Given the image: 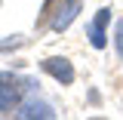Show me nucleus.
Wrapping results in <instances>:
<instances>
[{
	"instance_id": "423d86ee",
	"label": "nucleus",
	"mask_w": 123,
	"mask_h": 120,
	"mask_svg": "<svg viewBox=\"0 0 123 120\" xmlns=\"http://www.w3.org/2000/svg\"><path fill=\"white\" fill-rule=\"evenodd\" d=\"M65 3H77V6H80V3H83V0H65Z\"/></svg>"
},
{
	"instance_id": "7ed1b4c3",
	"label": "nucleus",
	"mask_w": 123,
	"mask_h": 120,
	"mask_svg": "<svg viewBox=\"0 0 123 120\" xmlns=\"http://www.w3.org/2000/svg\"><path fill=\"white\" fill-rule=\"evenodd\" d=\"M43 71L52 74L55 80H62V83H71L74 80V68H71L68 59H43Z\"/></svg>"
},
{
	"instance_id": "39448f33",
	"label": "nucleus",
	"mask_w": 123,
	"mask_h": 120,
	"mask_svg": "<svg viewBox=\"0 0 123 120\" xmlns=\"http://www.w3.org/2000/svg\"><path fill=\"white\" fill-rule=\"evenodd\" d=\"M114 46H117V56L123 62V19L117 22V31H114Z\"/></svg>"
},
{
	"instance_id": "20e7f679",
	"label": "nucleus",
	"mask_w": 123,
	"mask_h": 120,
	"mask_svg": "<svg viewBox=\"0 0 123 120\" xmlns=\"http://www.w3.org/2000/svg\"><path fill=\"white\" fill-rule=\"evenodd\" d=\"M15 117H55V111L46 105V102H28V105H22V111L15 114Z\"/></svg>"
},
{
	"instance_id": "f257e3e1",
	"label": "nucleus",
	"mask_w": 123,
	"mask_h": 120,
	"mask_svg": "<svg viewBox=\"0 0 123 120\" xmlns=\"http://www.w3.org/2000/svg\"><path fill=\"white\" fill-rule=\"evenodd\" d=\"M22 80L12 74H6V71H0V111H12L18 105V99H22Z\"/></svg>"
},
{
	"instance_id": "f03ea898",
	"label": "nucleus",
	"mask_w": 123,
	"mask_h": 120,
	"mask_svg": "<svg viewBox=\"0 0 123 120\" xmlns=\"http://www.w3.org/2000/svg\"><path fill=\"white\" fill-rule=\"evenodd\" d=\"M108 19H111V9H98L95 19H92V25H89V43L95 49H105V43H108V34H105Z\"/></svg>"
}]
</instances>
